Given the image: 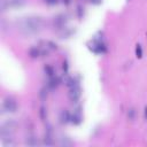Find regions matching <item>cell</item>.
<instances>
[{"label":"cell","mask_w":147,"mask_h":147,"mask_svg":"<svg viewBox=\"0 0 147 147\" xmlns=\"http://www.w3.org/2000/svg\"><path fill=\"white\" fill-rule=\"evenodd\" d=\"M44 25V21L41 17L38 16H31L25 17L18 23V29L24 34H33L41 30Z\"/></svg>","instance_id":"cell-1"},{"label":"cell","mask_w":147,"mask_h":147,"mask_svg":"<svg viewBox=\"0 0 147 147\" xmlns=\"http://www.w3.org/2000/svg\"><path fill=\"white\" fill-rule=\"evenodd\" d=\"M16 129V122L13 121V119H8L6 122H3L1 124V130H0V134H1V138L5 139V138H9L10 134L15 131Z\"/></svg>","instance_id":"cell-2"},{"label":"cell","mask_w":147,"mask_h":147,"mask_svg":"<svg viewBox=\"0 0 147 147\" xmlns=\"http://www.w3.org/2000/svg\"><path fill=\"white\" fill-rule=\"evenodd\" d=\"M2 109L6 113H15L17 110V102L14 98L11 96H7L3 99L2 102Z\"/></svg>","instance_id":"cell-3"},{"label":"cell","mask_w":147,"mask_h":147,"mask_svg":"<svg viewBox=\"0 0 147 147\" xmlns=\"http://www.w3.org/2000/svg\"><path fill=\"white\" fill-rule=\"evenodd\" d=\"M69 99L72 101V102H77L82 95V92H80V87L78 85L76 86H72L69 88Z\"/></svg>","instance_id":"cell-4"},{"label":"cell","mask_w":147,"mask_h":147,"mask_svg":"<svg viewBox=\"0 0 147 147\" xmlns=\"http://www.w3.org/2000/svg\"><path fill=\"white\" fill-rule=\"evenodd\" d=\"M82 121H83L82 111H80V109H79V108H77L76 110H74V114L71 115V122H72L74 124L78 125V124H80V123H82Z\"/></svg>","instance_id":"cell-5"},{"label":"cell","mask_w":147,"mask_h":147,"mask_svg":"<svg viewBox=\"0 0 147 147\" xmlns=\"http://www.w3.org/2000/svg\"><path fill=\"white\" fill-rule=\"evenodd\" d=\"M60 119H61V123H68V122H71V116L70 114L67 111V110H63L60 115Z\"/></svg>","instance_id":"cell-6"},{"label":"cell","mask_w":147,"mask_h":147,"mask_svg":"<svg viewBox=\"0 0 147 147\" xmlns=\"http://www.w3.org/2000/svg\"><path fill=\"white\" fill-rule=\"evenodd\" d=\"M25 145H28V146H37L38 145V139L36 137H33V136H29L25 139Z\"/></svg>","instance_id":"cell-7"},{"label":"cell","mask_w":147,"mask_h":147,"mask_svg":"<svg viewBox=\"0 0 147 147\" xmlns=\"http://www.w3.org/2000/svg\"><path fill=\"white\" fill-rule=\"evenodd\" d=\"M29 55L31 57H38L39 55H41V49L37 48V47H31L29 49Z\"/></svg>","instance_id":"cell-8"},{"label":"cell","mask_w":147,"mask_h":147,"mask_svg":"<svg viewBox=\"0 0 147 147\" xmlns=\"http://www.w3.org/2000/svg\"><path fill=\"white\" fill-rule=\"evenodd\" d=\"M60 83V79L59 78H55V77H51L49 80H48V87L49 88H55Z\"/></svg>","instance_id":"cell-9"},{"label":"cell","mask_w":147,"mask_h":147,"mask_svg":"<svg viewBox=\"0 0 147 147\" xmlns=\"http://www.w3.org/2000/svg\"><path fill=\"white\" fill-rule=\"evenodd\" d=\"M60 145L61 146H71L72 145V141L68 137H62L60 139Z\"/></svg>","instance_id":"cell-10"},{"label":"cell","mask_w":147,"mask_h":147,"mask_svg":"<svg viewBox=\"0 0 147 147\" xmlns=\"http://www.w3.org/2000/svg\"><path fill=\"white\" fill-rule=\"evenodd\" d=\"M136 56H137L138 59H141V57H142V47H141L140 44H138V45L136 46Z\"/></svg>","instance_id":"cell-11"},{"label":"cell","mask_w":147,"mask_h":147,"mask_svg":"<svg viewBox=\"0 0 147 147\" xmlns=\"http://www.w3.org/2000/svg\"><path fill=\"white\" fill-rule=\"evenodd\" d=\"M45 72L47 74V76L51 78V77H54V69L49 65H46L45 67Z\"/></svg>","instance_id":"cell-12"},{"label":"cell","mask_w":147,"mask_h":147,"mask_svg":"<svg viewBox=\"0 0 147 147\" xmlns=\"http://www.w3.org/2000/svg\"><path fill=\"white\" fill-rule=\"evenodd\" d=\"M127 118H129L130 121H133V119L136 118V110H134L133 108H130V109L127 110Z\"/></svg>","instance_id":"cell-13"},{"label":"cell","mask_w":147,"mask_h":147,"mask_svg":"<svg viewBox=\"0 0 147 147\" xmlns=\"http://www.w3.org/2000/svg\"><path fill=\"white\" fill-rule=\"evenodd\" d=\"M77 85V83H76V79L74 78V77H70V78H68L67 79V86L70 88V87H72V86H76Z\"/></svg>","instance_id":"cell-14"},{"label":"cell","mask_w":147,"mask_h":147,"mask_svg":"<svg viewBox=\"0 0 147 147\" xmlns=\"http://www.w3.org/2000/svg\"><path fill=\"white\" fill-rule=\"evenodd\" d=\"M24 2V0H9L8 1V5H11V6H20Z\"/></svg>","instance_id":"cell-15"},{"label":"cell","mask_w":147,"mask_h":147,"mask_svg":"<svg viewBox=\"0 0 147 147\" xmlns=\"http://www.w3.org/2000/svg\"><path fill=\"white\" fill-rule=\"evenodd\" d=\"M44 144H45V145H53L52 138H51L48 134H46V136H45V138H44Z\"/></svg>","instance_id":"cell-16"},{"label":"cell","mask_w":147,"mask_h":147,"mask_svg":"<svg viewBox=\"0 0 147 147\" xmlns=\"http://www.w3.org/2000/svg\"><path fill=\"white\" fill-rule=\"evenodd\" d=\"M46 96H47V91L44 88V90L40 91V98H41V99H45Z\"/></svg>","instance_id":"cell-17"},{"label":"cell","mask_w":147,"mask_h":147,"mask_svg":"<svg viewBox=\"0 0 147 147\" xmlns=\"http://www.w3.org/2000/svg\"><path fill=\"white\" fill-rule=\"evenodd\" d=\"M57 1L59 0H45V2L48 5H55V3H57Z\"/></svg>","instance_id":"cell-18"},{"label":"cell","mask_w":147,"mask_h":147,"mask_svg":"<svg viewBox=\"0 0 147 147\" xmlns=\"http://www.w3.org/2000/svg\"><path fill=\"white\" fill-rule=\"evenodd\" d=\"M145 117L147 118V107H145Z\"/></svg>","instance_id":"cell-19"},{"label":"cell","mask_w":147,"mask_h":147,"mask_svg":"<svg viewBox=\"0 0 147 147\" xmlns=\"http://www.w3.org/2000/svg\"><path fill=\"white\" fill-rule=\"evenodd\" d=\"M92 2H94V3H99L100 2V0H91Z\"/></svg>","instance_id":"cell-20"}]
</instances>
